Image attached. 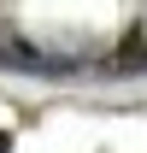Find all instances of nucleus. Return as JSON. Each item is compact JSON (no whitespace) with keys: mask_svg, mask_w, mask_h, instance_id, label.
Segmentation results:
<instances>
[{"mask_svg":"<svg viewBox=\"0 0 147 153\" xmlns=\"http://www.w3.org/2000/svg\"><path fill=\"white\" fill-rule=\"evenodd\" d=\"M100 71H112V76H129V71H147V41L135 36V41H124L112 59H100Z\"/></svg>","mask_w":147,"mask_h":153,"instance_id":"obj_2","label":"nucleus"},{"mask_svg":"<svg viewBox=\"0 0 147 153\" xmlns=\"http://www.w3.org/2000/svg\"><path fill=\"white\" fill-rule=\"evenodd\" d=\"M0 36H6V30H0Z\"/></svg>","mask_w":147,"mask_h":153,"instance_id":"obj_4","label":"nucleus"},{"mask_svg":"<svg viewBox=\"0 0 147 153\" xmlns=\"http://www.w3.org/2000/svg\"><path fill=\"white\" fill-rule=\"evenodd\" d=\"M0 71H12V76H71L76 71V59L65 53H47V47H36V41H24V36H0Z\"/></svg>","mask_w":147,"mask_h":153,"instance_id":"obj_1","label":"nucleus"},{"mask_svg":"<svg viewBox=\"0 0 147 153\" xmlns=\"http://www.w3.org/2000/svg\"><path fill=\"white\" fill-rule=\"evenodd\" d=\"M0 153H12V135H6V130H0Z\"/></svg>","mask_w":147,"mask_h":153,"instance_id":"obj_3","label":"nucleus"}]
</instances>
